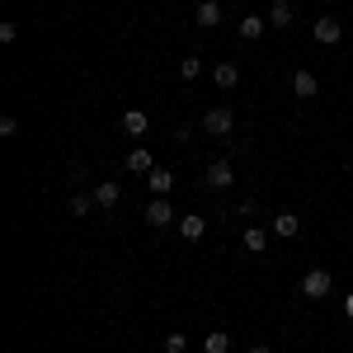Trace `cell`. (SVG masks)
<instances>
[{
  "instance_id": "cell-1",
  "label": "cell",
  "mask_w": 353,
  "mask_h": 353,
  "mask_svg": "<svg viewBox=\"0 0 353 353\" xmlns=\"http://www.w3.org/2000/svg\"><path fill=\"white\" fill-rule=\"evenodd\" d=\"M301 297L306 301L330 297V269H306V278H301Z\"/></svg>"
},
{
  "instance_id": "cell-2",
  "label": "cell",
  "mask_w": 353,
  "mask_h": 353,
  "mask_svg": "<svg viewBox=\"0 0 353 353\" xmlns=\"http://www.w3.org/2000/svg\"><path fill=\"white\" fill-rule=\"evenodd\" d=\"M203 128H208L212 137H226L231 128H236V113L226 109V104H217V109H208V113H203Z\"/></svg>"
},
{
  "instance_id": "cell-3",
  "label": "cell",
  "mask_w": 353,
  "mask_h": 353,
  "mask_svg": "<svg viewBox=\"0 0 353 353\" xmlns=\"http://www.w3.org/2000/svg\"><path fill=\"white\" fill-rule=\"evenodd\" d=\"M311 38H316V43H321V48H334V43H339V38H344V28H339V19H316V24H311Z\"/></svg>"
},
{
  "instance_id": "cell-4",
  "label": "cell",
  "mask_w": 353,
  "mask_h": 353,
  "mask_svg": "<svg viewBox=\"0 0 353 353\" xmlns=\"http://www.w3.org/2000/svg\"><path fill=\"white\" fill-rule=\"evenodd\" d=\"M208 189H231L236 184V170H231V161H212L208 165V179H203Z\"/></svg>"
},
{
  "instance_id": "cell-5",
  "label": "cell",
  "mask_w": 353,
  "mask_h": 353,
  "mask_svg": "<svg viewBox=\"0 0 353 353\" xmlns=\"http://www.w3.org/2000/svg\"><path fill=\"white\" fill-rule=\"evenodd\" d=\"M146 226H170L174 221V208H170V198H156V203H146Z\"/></svg>"
},
{
  "instance_id": "cell-6",
  "label": "cell",
  "mask_w": 353,
  "mask_h": 353,
  "mask_svg": "<svg viewBox=\"0 0 353 353\" xmlns=\"http://www.w3.org/2000/svg\"><path fill=\"white\" fill-rule=\"evenodd\" d=\"M123 203V189L113 184V179H104V184H94V208H104V212H113Z\"/></svg>"
},
{
  "instance_id": "cell-7",
  "label": "cell",
  "mask_w": 353,
  "mask_h": 353,
  "mask_svg": "<svg viewBox=\"0 0 353 353\" xmlns=\"http://www.w3.org/2000/svg\"><path fill=\"white\" fill-rule=\"evenodd\" d=\"M292 94H297V99H316V94H321V81H316L311 71H292Z\"/></svg>"
},
{
  "instance_id": "cell-8",
  "label": "cell",
  "mask_w": 353,
  "mask_h": 353,
  "mask_svg": "<svg viewBox=\"0 0 353 353\" xmlns=\"http://www.w3.org/2000/svg\"><path fill=\"white\" fill-rule=\"evenodd\" d=\"M292 19H297V5H292V0H273L269 5V24L273 28H288Z\"/></svg>"
},
{
  "instance_id": "cell-9",
  "label": "cell",
  "mask_w": 353,
  "mask_h": 353,
  "mask_svg": "<svg viewBox=\"0 0 353 353\" xmlns=\"http://www.w3.org/2000/svg\"><path fill=\"white\" fill-rule=\"evenodd\" d=\"M212 81H217V90H236V85H241V66L217 61V66H212Z\"/></svg>"
},
{
  "instance_id": "cell-10",
  "label": "cell",
  "mask_w": 353,
  "mask_h": 353,
  "mask_svg": "<svg viewBox=\"0 0 353 353\" xmlns=\"http://www.w3.org/2000/svg\"><path fill=\"white\" fill-rule=\"evenodd\" d=\"M297 231H301V217H297V212H278V217H273V236H283V241H292Z\"/></svg>"
},
{
  "instance_id": "cell-11",
  "label": "cell",
  "mask_w": 353,
  "mask_h": 353,
  "mask_svg": "<svg viewBox=\"0 0 353 353\" xmlns=\"http://www.w3.org/2000/svg\"><path fill=\"white\" fill-rule=\"evenodd\" d=\"M146 184H151V193H156V198H170V189H174V174H170V170H161V165H156V170H151V174H146Z\"/></svg>"
},
{
  "instance_id": "cell-12",
  "label": "cell",
  "mask_w": 353,
  "mask_h": 353,
  "mask_svg": "<svg viewBox=\"0 0 353 353\" xmlns=\"http://www.w3.org/2000/svg\"><path fill=\"white\" fill-rule=\"evenodd\" d=\"M264 28H269V19H259V14H245L241 24H236V33H241L245 43H254V38H264Z\"/></svg>"
},
{
  "instance_id": "cell-13",
  "label": "cell",
  "mask_w": 353,
  "mask_h": 353,
  "mask_svg": "<svg viewBox=\"0 0 353 353\" xmlns=\"http://www.w3.org/2000/svg\"><path fill=\"white\" fill-rule=\"evenodd\" d=\"M128 170H132V174H151V170H156V161H151V151H146V146H137V151H128Z\"/></svg>"
},
{
  "instance_id": "cell-14",
  "label": "cell",
  "mask_w": 353,
  "mask_h": 353,
  "mask_svg": "<svg viewBox=\"0 0 353 353\" xmlns=\"http://www.w3.org/2000/svg\"><path fill=\"white\" fill-rule=\"evenodd\" d=\"M146 128H151V118H146L141 109H128V113H123V132H128V137H146Z\"/></svg>"
},
{
  "instance_id": "cell-15",
  "label": "cell",
  "mask_w": 353,
  "mask_h": 353,
  "mask_svg": "<svg viewBox=\"0 0 353 353\" xmlns=\"http://www.w3.org/2000/svg\"><path fill=\"white\" fill-rule=\"evenodd\" d=\"M179 236H184L189 245H198L203 236H208V221L203 217H179Z\"/></svg>"
},
{
  "instance_id": "cell-16",
  "label": "cell",
  "mask_w": 353,
  "mask_h": 353,
  "mask_svg": "<svg viewBox=\"0 0 353 353\" xmlns=\"http://www.w3.org/2000/svg\"><path fill=\"white\" fill-rule=\"evenodd\" d=\"M193 19H198V28H217L221 24V5H217V0H203Z\"/></svg>"
},
{
  "instance_id": "cell-17",
  "label": "cell",
  "mask_w": 353,
  "mask_h": 353,
  "mask_svg": "<svg viewBox=\"0 0 353 353\" xmlns=\"http://www.w3.org/2000/svg\"><path fill=\"white\" fill-rule=\"evenodd\" d=\"M245 250H250V254H264V250H269V231H259V226H245Z\"/></svg>"
},
{
  "instance_id": "cell-18",
  "label": "cell",
  "mask_w": 353,
  "mask_h": 353,
  "mask_svg": "<svg viewBox=\"0 0 353 353\" xmlns=\"http://www.w3.org/2000/svg\"><path fill=\"white\" fill-rule=\"evenodd\" d=\"M203 349H208V353H231V334H226V330H208Z\"/></svg>"
},
{
  "instance_id": "cell-19",
  "label": "cell",
  "mask_w": 353,
  "mask_h": 353,
  "mask_svg": "<svg viewBox=\"0 0 353 353\" xmlns=\"http://www.w3.org/2000/svg\"><path fill=\"white\" fill-rule=\"evenodd\" d=\"M66 208H71V217H90V208H94V193H76Z\"/></svg>"
},
{
  "instance_id": "cell-20",
  "label": "cell",
  "mask_w": 353,
  "mask_h": 353,
  "mask_svg": "<svg viewBox=\"0 0 353 353\" xmlns=\"http://www.w3.org/2000/svg\"><path fill=\"white\" fill-rule=\"evenodd\" d=\"M179 76H184V81H198V76H203V61H198V57H184V61H179Z\"/></svg>"
},
{
  "instance_id": "cell-21",
  "label": "cell",
  "mask_w": 353,
  "mask_h": 353,
  "mask_svg": "<svg viewBox=\"0 0 353 353\" xmlns=\"http://www.w3.org/2000/svg\"><path fill=\"white\" fill-rule=\"evenodd\" d=\"M189 349V339H184V330H174V334H165V353H184Z\"/></svg>"
},
{
  "instance_id": "cell-22",
  "label": "cell",
  "mask_w": 353,
  "mask_h": 353,
  "mask_svg": "<svg viewBox=\"0 0 353 353\" xmlns=\"http://www.w3.org/2000/svg\"><path fill=\"white\" fill-rule=\"evenodd\" d=\"M14 38H19V24L5 19V24H0V43H14Z\"/></svg>"
},
{
  "instance_id": "cell-23",
  "label": "cell",
  "mask_w": 353,
  "mask_h": 353,
  "mask_svg": "<svg viewBox=\"0 0 353 353\" xmlns=\"http://www.w3.org/2000/svg\"><path fill=\"white\" fill-rule=\"evenodd\" d=\"M0 137H19V118H0Z\"/></svg>"
},
{
  "instance_id": "cell-24",
  "label": "cell",
  "mask_w": 353,
  "mask_h": 353,
  "mask_svg": "<svg viewBox=\"0 0 353 353\" xmlns=\"http://www.w3.org/2000/svg\"><path fill=\"white\" fill-rule=\"evenodd\" d=\"M250 353H273V349L269 344H250Z\"/></svg>"
},
{
  "instance_id": "cell-25",
  "label": "cell",
  "mask_w": 353,
  "mask_h": 353,
  "mask_svg": "<svg viewBox=\"0 0 353 353\" xmlns=\"http://www.w3.org/2000/svg\"><path fill=\"white\" fill-rule=\"evenodd\" d=\"M344 311H349V316H353V292H349V297H344Z\"/></svg>"
}]
</instances>
